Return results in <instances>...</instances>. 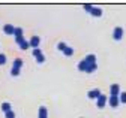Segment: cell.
I'll return each mask as SVG.
<instances>
[{
  "label": "cell",
  "mask_w": 126,
  "mask_h": 118,
  "mask_svg": "<svg viewBox=\"0 0 126 118\" xmlns=\"http://www.w3.org/2000/svg\"><path fill=\"white\" fill-rule=\"evenodd\" d=\"M39 43H41V37L39 36H32L30 37V40H29V47H32V48H39Z\"/></svg>",
  "instance_id": "6da1fadb"
},
{
  "label": "cell",
  "mask_w": 126,
  "mask_h": 118,
  "mask_svg": "<svg viewBox=\"0 0 126 118\" xmlns=\"http://www.w3.org/2000/svg\"><path fill=\"white\" fill-rule=\"evenodd\" d=\"M107 99H108V97H107L105 94H101V96L96 99V106H98L99 109H102V108L107 105Z\"/></svg>",
  "instance_id": "7a4b0ae2"
},
{
  "label": "cell",
  "mask_w": 126,
  "mask_h": 118,
  "mask_svg": "<svg viewBox=\"0 0 126 118\" xmlns=\"http://www.w3.org/2000/svg\"><path fill=\"white\" fill-rule=\"evenodd\" d=\"M107 102H108V105L111 106V108H117V106L120 105L119 97H116V96H110V97L107 99Z\"/></svg>",
  "instance_id": "3957f363"
},
{
  "label": "cell",
  "mask_w": 126,
  "mask_h": 118,
  "mask_svg": "<svg viewBox=\"0 0 126 118\" xmlns=\"http://www.w3.org/2000/svg\"><path fill=\"white\" fill-rule=\"evenodd\" d=\"M113 37H114V40H120L122 37H123V28L122 27H116L114 28V32H113Z\"/></svg>",
  "instance_id": "277c9868"
},
{
  "label": "cell",
  "mask_w": 126,
  "mask_h": 118,
  "mask_svg": "<svg viewBox=\"0 0 126 118\" xmlns=\"http://www.w3.org/2000/svg\"><path fill=\"white\" fill-rule=\"evenodd\" d=\"M110 93H111V96L119 97V94H120V85L119 84H113L111 87H110Z\"/></svg>",
  "instance_id": "5b68a950"
},
{
  "label": "cell",
  "mask_w": 126,
  "mask_h": 118,
  "mask_svg": "<svg viewBox=\"0 0 126 118\" xmlns=\"http://www.w3.org/2000/svg\"><path fill=\"white\" fill-rule=\"evenodd\" d=\"M101 96V91L98 90V88H93V90H90L89 93H87V97L89 99H98Z\"/></svg>",
  "instance_id": "8992f818"
},
{
  "label": "cell",
  "mask_w": 126,
  "mask_h": 118,
  "mask_svg": "<svg viewBox=\"0 0 126 118\" xmlns=\"http://www.w3.org/2000/svg\"><path fill=\"white\" fill-rule=\"evenodd\" d=\"M84 61L87 63V66H90V64H96V55H94V54H89V55L84 58Z\"/></svg>",
  "instance_id": "52a82bcc"
},
{
  "label": "cell",
  "mask_w": 126,
  "mask_h": 118,
  "mask_svg": "<svg viewBox=\"0 0 126 118\" xmlns=\"http://www.w3.org/2000/svg\"><path fill=\"white\" fill-rule=\"evenodd\" d=\"M14 30H15V27L12 24H5V27H3V32L6 35H14Z\"/></svg>",
  "instance_id": "ba28073f"
},
{
  "label": "cell",
  "mask_w": 126,
  "mask_h": 118,
  "mask_svg": "<svg viewBox=\"0 0 126 118\" xmlns=\"http://www.w3.org/2000/svg\"><path fill=\"white\" fill-rule=\"evenodd\" d=\"M90 13H92L93 17H101V15H102V9H101V8H96V6H93L92 11H90Z\"/></svg>",
  "instance_id": "9c48e42d"
},
{
  "label": "cell",
  "mask_w": 126,
  "mask_h": 118,
  "mask_svg": "<svg viewBox=\"0 0 126 118\" xmlns=\"http://www.w3.org/2000/svg\"><path fill=\"white\" fill-rule=\"evenodd\" d=\"M39 118H48V111H47L45 106L39 108Z\"/></svg>",
  "instance_id": "30bf717a"
},
{
  "label": "cell",
  "mask_w": 126,
  "mask_h": 118,
  "mask_svg": "<svg viewBox=\"0 0 126 118\" xmlns=\"http://www.w3.org/2000/svg\"><path fill=\"white\" fill-rule=\"evenodd\" d=\"M14 36L15 37H21V36H24V30L21 27H15V30H14Z\"/></svg>",
  "instance_id": "8fae6325"
},
{
  "label": "cell",
  "mask_w": 126,
  "mask_h": 118,
  "mask_svg": "<svg viewBox=\"0 0 126 118\" xmlns=\"http://www.w3.org/2000/svg\"><path fill=\"white\" fill-rule=\"evenodd\" d=\"M12 67H15V69H21V67H23V60H21V58H15Z\"/></svg>",
  "instance_id": "7c38bea8"
},
{
  "label": "cell",
  "mask_w": 126,
  "mask_h": 118,
  "mask_svg": "<svg viewBox=\"0 0 126 118\" xmlns=\"http://www.w3.org/2000/svg\"><path fill=\"white\" fill-rule=\"evenodd\" d=\"M2 111H3V112L12 111V105H11L9 102H5V103H2Z\"/></svg>",
  "instance_id": "4fadbf2b"
},
{
  "label": "cell",
  "mask_w": 126,
  "mask_h": 118,
  "mask_svg": "<svg viewBox=\"0 0 126 118\" xmlns=\"http://www.w3.org/2000/svg\"><path fill=\"white\" fill-rule=\"evenodd\" d=\"M86 69H87V63H86L84 60H81L80 63H78V70H81V72H86Z\"/></svg>",
  "instance_id": "5bb4252c"
},
{
  "label": "cell",
  "mask_w": 126,
  "mask_h": 118,
  "mask_svg": "<svg viewBox=\"0 0 126 118\" xmlns=\"http://www.w3.org/2000/svg\"><path fill=\"white\" fill-rule=\"evenodd\" d=\"M18 45H20V48H21V49H24V51L30 48V47H29V40H26V39H24L23 42H20V43H18Z\"/></svg>",
  "instance_id": "9a60e30c"
},
{
  "label": "cell",
  "mask_w": 126,
  "mask_h": 118,
  "mask_svg": "<svg viewBox=\"0 0 126 118\" xmlns=\"http://www.w3.org/2000/svg\"><path fill=\"white\" fill-rule=\"evenodd\" d=\"M98 69V64H90V66H87V69H86V73H93L94 70Z\"/></svg>",
  "instance_id": "2e32d148"
},
{
  "label": "cell",
  "mask_w": 126,
  "mask_h": 118,
  "mask_svg": "<svg viewBox=\"0 0 126 118\" xmlns=\"http://www.w3.org/2000/svg\"><path fill=\"white\" fill-rule=\"evenodd\" d=\"M119 102L120 103H126V91H122L119 94Z\"/></svg>",
  "instance_id": "e0dca14e"
},
{
  "label": "cell",
  "mask_w": 126,
  "mask_h": 118,
  "mask_svg": "<svg viewBox=\"0 0 126 118\" xmlns=\"http://www.w3.org/2000/svg\"><path fill=\"white\" fill-rule=\"evenodd\" d=\"M63 52H65V55H66V57H71V55H74V49H72L71 47H68V48H66L65 51H63Z\"/></svg>",
  "instance_id": "ac0fdd59"
},
{
  "label": "cell",
  "mask_w": 126,
  "mask_h": 118,
  "mask_svg": "<svg viewBox=\"0 0 126 118\" xmlns=\"http://www.w3.org/2000/svg\"><path fill=\"white\" fill-rule=\"evenodd\" d=\"M66 48H68V45H66L65 42H60L59 45H57V49H59V51H65Z\"/></svg>",
  "instance_id": "d6986e66"
},
{
  "label": "cell",
  "mask_w": 126,
  "mask_h": 118,
  "mask_svg": "<svg viewBox=\"0 0 126 118\" xmlns=\"http://www.w3.org/2000/svg\"><path fill=\"white\" fill-rule=\"evenodd\" d=\"M6 55L5 54H0V66H3V64H6Z\"/></svg>",
  "instance_id": "ffe728a7"
},
{
  "label": "cell",
  "mask_w": 126,
  "mask_h": 118,
  "mask_svg": "<svg viewBox=\"0 0 126 118\" xmlns=\"http://www.w3.org/2000/svg\"><path fill=\"white\" fill-rule=\"evenodd\" d=\"M92 8H93V5H89V3H84V5H83V9H84L86 12H89V13H90Z\"/></svg>",
  "instance_id": "44dd1931"
},
{
  "label": "cell",
  "mask_w": 126,
  "mask_h": 118,
  "mask_svg": "<svg viewBox=\"0 0 126 118\" xmlns=\"http://www.w3.org/2000/svg\"><path fill=\"white\" fill-rule=\"evenodd\" d=\"M11 75H12V76H18V75H20V69L12 67V69H11Z\"/></svg>",
  "instance_id": "7402d4cb"
},
{
  "label": "cell",
  "mask_w": 126,
  "mask_h": 118,
  "mask_svg": "<svg viewBox=\"0 0 126 118\" xmlns=\"http://www.w3.org/2000/svg\"><path fill=\"white\" fill-rule=\"evenodd\" d=\"M39 55H42V51H41L39 48H35V49H33V57L36 58V57H39Z\"/></svg>",
  "instance_id": "603a6c76"
},
{
  "label": "cell",
  "mask_w": 126,
  "mask_h": 118,
  "mask_svg": "<svg viewBox=\"0 0 126 118\" xmlns=\"http://www.w3.org/2000/svg\"><path fill=\"white\" fill-rule=\"evenodd\" d=\"M5 117L6 118H15V112L14 111H8V112H5Z\"/></svg>",
  "instance_id": "cb8c5ba5"
},
{
  "label": "cell",
  "mask_w": 126,
  "mask_h": 118,
  "mask_svg": "<svg viewBox=\"0 0 126 118\" xmlns=\"http://www.w3.org/2000/svg\"><path fill=\"white\" fill-rule=\"evenodd\" d=\"M36 61H38V63H44V61H45L44 54H42V55H39V57H36Z\"/></svg>",
  "instance_id": "d4e9b609"
},
{
  "label": "cell",
  "mask_w": 126,
  "mask_h": 118,
  "mask_svg": "<svg viewBox=\"0 0 126 118\" xmlns=\"http://www.w3.org/2000/svg\"><path fill=\"white\" fill-rule=\"evenodd\" d=\"M81 118H83V117H81Z\"/></svg>",
  "instance_id": "484cf974"
}]
</instances>
